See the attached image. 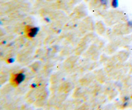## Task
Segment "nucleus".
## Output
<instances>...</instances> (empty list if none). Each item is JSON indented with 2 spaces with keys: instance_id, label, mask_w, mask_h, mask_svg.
<instances>
[{
  "instance_id": "obj_1",
  "label": "nucleus",
  "mask_w": 132,
  "mask_h": 110,
  "mask_svg": "<svg viewBox=\"0 0 132 110\" xmlns=\"http://www.w3.org/2000/svg\"><path fill=\"white\" fill-rule=\"evenodd\" d=\"M24 78H25V77H24V75L20 73V74H18L16 75V78H15V80L17 83H21L24 80Z\"/></svg>"
},
{
  "instance_id": "obj_2",
  "label": "nucleus",
  "mask_w": 132,
  "mask_h": 110,
  "mask_svg": "<svg viewBox=\"0 0 132 110\" xmlns=\"http://www.w3.org/2000/svg\"><path fill=\"white\" fill-rule=\"evenodd\" d=\"M38 31V29H37V28H33V29H31L30 31L29 32V35L30 37H34L37 34Z\"/></svg>"
},
{
  "instance_id": "obj_3",
  "label": "nucleus",
  "mask_w": 132,
  "mask_h": 110,
  "mask_svg": "<svg viewBox=\"0 0 132 110\" xmlns=\"http://www.w3.org/2000/svg\"><path fill=\"white\" fill-rule=\"evenodd\" d=\"M112 6L114 8H116L118 6V0H112Z\"/></svg>"
},
{
  "instance_id": "obj_4",
  "label": "nucleus",
  "mask_w": 132,
  "mask_h": 110,
  "mask_svg": "<svg viewBox=\"0 0 132 110\" xmlns=\"http://www.w3.org/2000/svg\"><path fill=\"white\" fill-rule=\"evenodd\" d=\"M100 1H101V2H103L104 0H100Z\"/></svg>"
}]
</instances>
